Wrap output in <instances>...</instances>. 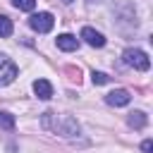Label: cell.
Masks as SVG:
<instances>
[{
  "mask_svg": "<svg viewBox=\"0 0 153 153\" xmlns=\"http://www.w3.org/2000/svg\"><path fill=\"white\" fill-rule=\"evenodd\" d=\"M0 129H14V115L0 110Z\"/></svg>",
  "mask_w": 153,
  "mask_h": 153,
  "instance_id": "obj_10",
  "label": "cell"
},
{
  "mask_svg": "<svg viewBox=\"0 0 153 153\" xmlns=\"http://www.w3.org/2000/svg\"><path fill=\"white\" fill-rule=\"evenodd\" d=\"M33 93H36L41 100L53 98V86H50V81H45V79H36V81H33Z\"/></svg>",
  "mask_w": 153,
  "mask_h": 153,
  "instance_id": "obj_6",
  "label": "cell"
},
{
  "mask_svg": "<svg viewBox=\"0 0 153 153\" xmlns=\"http://www.w3.org/2000/svg\"><path fill=\"white\" fill-rule=\"evenodd\" d=\"M81 38H84L88 45H93V48H103V45H105L103 33H98V31L91 29V26H84V29H81Z\"/></svg>",
  "mask_w": 153,
  "mask_h": 153,
  "instance_id": "obj_5",
  "label": "cell"
},
{
  "mask_svg": "<svg viewBox=\"0 0 153 153\" xmlns=\"http://www.w3.org/2000/svg\"><path fill=\"white\" fill-rule=\"evenodd\" d=\"M129 100H131V96H129V91H124V88H115V91H110V93L105 96V103H108V105H115V108L127 105Z\"/></svg>",
  "mask_w": 153,
  "mask_h": 153,
  "instance_id": "obj_4",
  "label": "cell"
},
{
  "mask_svg": "<svg viewBox=\"0 0 153 153\" xmlns=\"http://www.w3.org/2000/svg\"><path fill=\"white\" fill-rule=\"evenodd\" d=\"M91 76H93V84H108V81H110V76H108L105 72H93Z\"/></svg>",
  "mask_w": 153,
  "mask_h": 153,
  "instance_id": "obj_12",
  "label": "cell"
},
{
  "mask_svg": "<svg viewBox=\"0 0 153 153\" xmlns=\"http://www.w3.org/2000/svg\"><path fill=\"white\" fill-rule=\"evenodd\" d=\"M14 76H17V65L7 55H0V86H7L10 81H14Z\"/></svg>",
  "mask_w": 153,
  "mask_h": 153,
  "instance_id": "obj_3",
  "label": "cell"
},
{
  "mask_svg": "<svg viewBox=\"0 0 153 153\" xmlns=\"http://www.w3.org/2000/svg\"><path fill=\"white\" fill-rule=\"evenodd\" d=\"M12 5L17 10H24V12H31L36 7V0H12Z\"/></svg>",
  "mask_w": 153,
  "mask_h": 153,
  "instance_id": "obj_11",
  "label": "cell"
},
{
  "mask_svg": "<svg viewBox=\"0 0 153 153\" xmlns=\"http://www.w3.org/2000/svg\"><path fill=\"white\" fill-rule=\"evenodd\" d=\"M129 124H131L134 129L146 127V115H143V112H139V110H136V112H131V115H129Z\"/></svg>",
  "mask_w": 153,
  "mask_h": 153,
  "instance_id": "obj_8",
  "label": "cell"
},
{
  "mask_svg": "<svg viewBox=\"0 0 153 153\" xmlns=\"http://www.w3.org/2000/svg\"><path fill=\"white\" fill-rule=\"evenodd\" d=\"M53 24H55V19H53L50 12H38V14H33V17L29 19V26H31L33 31H38V33H48V31L53 29Z\"/></svg>",
  "mask_w": 153,
  "mask_h": 153,
  "instance_id": "obj_2",
  "label": "cell"
},
{
  "mask_svg": "<svg viewBox=\"0 0 153 153\" xmlns=\"http://www.w3.org/2000/svg\"><path fill=\"white\" fill-rule=\"evenodd\" d=\"M141 148H143V153H151V151H153V141H151V139H146V141L141 143Z\"/></svg>",
  "mask_w": 153,
  "mask_h": 153,
  "instance_id": "obj_13",
  "label": "cell"
},
{
  "mask_svg": "<svg viewBox=\"0 0 153 153\" xmlns=\"http://www.w3.org/2000/svg\"><path fill=\"white\" fill-rule=\"evenodd\" d=\"M122 60H124V65H129V67H134V69H139V72H146V69L151 67L148 55H146L143 50H139V48L124 50V53H122Z\"/></svg>",
  "mask_w": 153,
  "mask_h": 153,
  "instance_id": "obj_1",
  "label": "cell"
},
{
  "mask_svg": "<svg viewBox=\"0 0 153 153\" xmlns=\"http://www.w3.org/2000/svg\"><path fill=\"white\" fill-rule=\"evenodd\" d=\"M57 48L60 50H76L79 48V38H74L72 33H62V36H57Z\"/></svg>",
  "mask_w": 153,
  "mask_h": 153,
  "instance_id": "obj_7",
  "label": "cell"
},
{
  "mask_svg": "<svg viewBox=\"0 0 153 153\" xmlns=\"http://www.w3.org/2000/svg\"><path fill=\"white\" fill-rule=\"evenodd\" d=\"M0 36L2 38L12 36V22H10V17H2V14H0Z\"/></svg>",
  "mask_w": 153,
  "mask_h": 153,
  "instance_id": "obj_9",
  "label": "cell"
}]
</instances>
